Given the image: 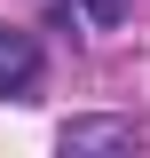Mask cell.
Returning <instances> with one entry per match:
<instances>
[{"instance_id":"6da1fadb","label":"cell","mask_w":150,"mask_h":158,"mask_svg":"<svg viewBox=\"0 0 150 158\" xmlns=\"http://www.w3.org/2000/svg\"><path fill=\"white\" fill-rule=\"evenodd\" d=\"M40 79V48H32V32H8L0 24V95H24Z\"/></svg>"},{"instance_id":"7a4b0ae2","label":"cell","mask_w":150,"mask_h":158,"mask_svg":"<svg viewBox=\"0 0 150 158\" xmlns=\"http://www.w3.org/2000/svg\"><path fill=\"white\" fill-rule=\"evenodd\" d=\"M103 142H127L119 118H87V127H63V150H103Z\"/></svg>"},{"instance_id":"3957f363","label":"cell","mask_w":150,"mask_h":158,"mask_svg":"<svg viewBox=\"0 0 150 158\" xmlns=\"http://www.w3.org/2000/svg\"><path fill=\"white\" fill-rule=\"evenodd\" d=\"M119 16H127V0H87V24H103V32H111Z\"/></svg>"}]
</instances>
